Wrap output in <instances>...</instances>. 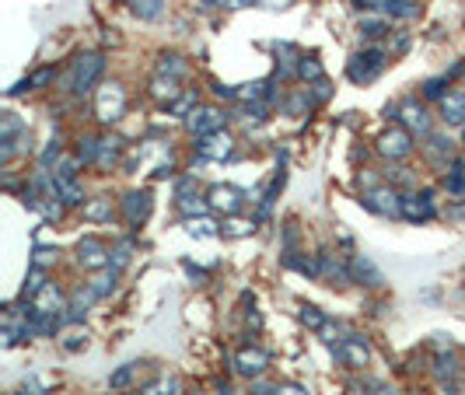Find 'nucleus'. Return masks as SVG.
I'll return each instance as SVG.
<instances>
[{"mask_svg": "<svg viewBox=\"0 0 465 395\" xmlns=\"http://www.w3.org/2000/svg\"><path fill=\"white\" fill-rule=\"evenodd\" d=\"M178 210H182L186 217H193V214H200V217H203V214L210 210V203H207L203 196H189V193H186V196H178Z\"/></svg>", "mask_w": 465, "mask_h": 395, "instance_id": "24", "label": "nucleus"}, {"mask_svg": "<svg viewBox=\"0 0 465 395\" xmlns=\"http://www.w3.org/2000/svg\"><path fill=\"white\" fill-rule=\"evenodd\" d=\"M186 126H189V133H196V137H210V133H220L224 116H220L217 109H193V112L186 116Z\"/></svg>", "mask_w": 465, "mask_h": 395, "instance_id": "9", "label": "nucleus"}, {"mask_svg": "<svg viewBox=\"0 0 465 395\" xmlns=\"http://www.w3.org/2000/svg\"><path fill=\"white\" fill-rule=\"evenodd\" d=\"M350 270H353V277H368L371 280V287H375V283H381V277H378V270H375V266H371V263H368V259H353V266H350Z\"/></svg>", "mask_w": 465, "mask_h": 395, "instance_id": "29", "label": "nucleus"}, {"mask_svg": "<svg viewBox=\"0 0 465 395\" xmlns=\"http://www.w3.org/2000/svg\"><path fill=\"white\" fill-rule=\"evenodd\" d=\"M175 84H178L175 78L165 80L161 74H158V78H154V88H151V91H154V98H169V102H171V98H175V91H178Z\"/></svg>", "mask_w": 465, "mask_h": 395, "instance_id": "30", "label": "nucleus"}, {"mask_svg": "<svg viewBox=\"0 0 465 395\" xmlns=\"http://www.w3.org/2000/svg\"><path fill=\"white\" fill-rule=\"evenodd\" d=\"M413 151V133L406 130V126H392V130H385L378 137V154L388 161H402L406 154Z\"/></svg>", "mask_w": 465, "mask_h": 395, "instance_id": "3", "label": "nucleus"}, {"mask_svg": "<svg viewBox=\"0 0 465 395\" xmlns=\"http://www.w3.org/2000/svg\"><path fill=\"white\" fill-rule=\"evenodd\" d=\"M56 259H60V252H56V248H36V252H32V266H36V270L53 266Z\"/></svg>", "mask_w": 465, "mask_h": 395, "instance_id": "33", "label": "nucleus"}, {"mask_svg": "<svg viewBox=\"0 0 465 395\" xmlns=\"http://www.w3.org/2000/svg\"><path fill=\"white\" fill-rule=\"evenodd\" d=\"M444 84H448L444 78L427 80V88H423V91H427V98H441V102H444V98H448V95H444Z\"/></svg>", "mask_w": 465, "mask_h": 395, "instance_id": "38", "label": "nucleus"}, {"mask_svg": "<svg viewBox=\"0 0 465 395\" xmlns=\"http://www.w3.org/2000/svg\"><path fill=\"white\" fill-rule=\"evenodd\" d=\"M123 214H127L129 224L147 221V214H151V193H129V196L123 199Z\"/></svg>", "mask_w": 465, "mask_h": 395, "instance_id": "16", "label": "nucleus"}, {"mask_svg": "<svg viewBox=\"0 0 465 395\" xmlns=\"http://www.w3.org/2000/svg\"><path fill=\"white\" fill-rule=\"evenodd\" d=\"M388 11H392L395 18H417V14H420V7H417V4H410V0H392V4H388Z\"/></svg>", "mask_w": 465, "mask_h": 395, "instance_id": "34", "label": "nucleus"}, {"mask_svg": "<svg viewBox=\"0 0 465 395\" xmlns=\"http://www.w3.org/2000/svg\"><path fill=\"white\" fill-rule=\"evenodd\" d=\"M43 287H46V270H36V266H32V277L25 280V287H21V297H36Z\"/></svg>", "mask_w": 465, "mask_h": 395, "instance_id": "28", "label": "nucleus"}, {"mask_svg": "<svg viewBox=\"0 0 465 395\" xmlns=\"http://www.w3.org/2000/svg\"><path fill=\"white\" fill-rule=\"evenodd\" d=\"M336 357L346 364V367H364V364L371 360V347H368L364 336L350 332V336H343V343L336 347Z\"/></svg>", "mask_w": 465, "mask_h": 395, "instance_id": "7", "label": "nucleus"}, {"mask_svg": "<svg viewBox=\"0 0 465 395\" xmlns=\"http://www.w3.org/2000/svg\"><path fill=\"white\" fill-rule=\"evenodd\" d=\"M127 109V91L119 84H102L98 88V102H95V112L102 122H116Z\"/></svg>", "mask_w": 465, "mask_h": 395, "instance_id": "4", "label": "nucleus"}, {"mask_svg": "<svg viewBox=\"0 0 465 395\" xmlns=\"http://www.w3.org/2000/svg\"><path fill=\"white\" fill-rule=\"evenodd\" d=\"M402 217L420 224V221H430L434 217V203H430V193H420V196H402Z\"/></svg>", "mask_w": 465, "mask_h": 395, "instance_id": "13", "label": "nucleus"}, {"mask_svg": "<svg viewBox=\"0 0 465 395\" xmlns=\"http://www.w3.org/2000/svg\"><path fill=\"white\" fill-rule=\"evenodd\" d=\"M301 322H304V325H311V329H322L329 318L322 315L319 308H301Z\"/></svg>", "mask_w": 465, "mask_h": 395, "instance_id": "37", "label": "nucleus"}, {"mask_svg": "<svg viewBox=\"0 0 465 395\" xmlns=\"http://www.w3.org/2000/svg\"><path fill=\"white\" fill-rule=\"evenodd\" d=\"M235 364H238V371H242V374H249V378H259V374L266 371V364H269V357L262 354L259 347H245L242 354L235 357Z\"/></svg>", "mask_w": 465, "mask_h": 395, "instance_id": "15", "label": "nucleus"}, {"mask_svg": "<svg viewBox=\"0 0 465 395\" xmlns=\"http://www.w3.org/2000/svg\"><path fill=\"white\" fill-rule=\"evenodd\" d=\"M98 147H102V140L87 137V140H81V151H78V158L87 161V164H98Z\"/></svg>", "mask_w": 465, "mask_h": 395, "instance_id": "32", "label": "nucleus"}, {"mask_svg": "<svg viewBox=\"0 0 465 395\" xmlns=\"http://www.w3.org/2000/svg\"><path fill=\"white\" fill-rule=\"evenodd\" d=\"M102 70H105V56H102V53H85V56L74 60V67H70V74H67V88H70L74 95H87V91H95Z\"/></svg>", "mask_w": 465, "mask_h": 395, "instance_id": "1", "label": "nucleus"}, {"mask_svg": "<svg viewBox=\"0 0 465 395\" xmlns=\"http://www.w3.org/2000/svg\"><path fill=\"white\" fill-rule=\"evenodd\" d=\"M395 116H399V122H402L413 137H417V133H420V137H430V116H427V109H423L420 102H406Z\"/></svg>", "mask_w": 465, "mask_h": 395, "instance_id": "10", "label": "nucleus"}, {"mask_svg": "<svg viewBox=\"0 0 465 395\" xmlns=\"http://www.w3.org/2000/svg\"><path fill=\"white\" fill-rule=\"evenodd\" d=\"M385 32H388V21H385V18H360V36L381 39Z\"/></svg>", "mask_w": 465, "mask_h": 395, "instance_id": "26", "label": "nucleus"}, {"mask_svg": "<svg viewBox=\"0 0 465 395\" xmlns=\"http://www.w3.org/2000/svg\"><path fill=\"white\" fill-rule=\"evenodd\" d=\"M158 74H161V78H182V74H186V63H182V60H178V56H165V60H161V63H158Z\"/></svg>", "mask_w": 465, "mask_h": 395, "instance_id": "27", "label": "nucleus"}, {"mask_svg": "<svg viewBox=\"0 0 465 395\" xmlns=\"http://www.w3.org/2000/svg\"><path fill=\"white\" fill-rule=\"evenodd\" d=\"M85 217H87V221H109V217H112V199L98 196L95 203H87Z\"/></svg>", "mask_w": 465, "mask_h": 395, "instance_id": "23", "label": "nucleus"}, {"mask_svg": "<svg viewBox=\"0 0 465 395\" xmlns=\"http://www.w3.org/2000/svg\"><path fill=\"white\" fill-rule=\"evenodd\" d=\"M175 392H178L175 378H158L154 385H147V395H175Z\"/></svg>", "mask_w": 465, "mask_h": 395, "instance_id": "36", "label": "nucleus"}, {"mask_svg": "<svg viewBox=\"0 0 465 395\" xmlns=\"http://www.w3.org/2000/svg\"><path fill=\"white\" fill-rule=\"evenodd\" d=\"M423 154H427V161H430L434 168H448V164L455 161V147H451V140H444V137L430 133V137H427V144H423Z\"/></svg>", "mask_w": 465, "mask_h": 395, "instance_id": "11", "label": "nucleus"}, {"mask_svg": "<svg viewBox=\"0 0 465 395\" xmlns=\"http://www.w3.org/2000/svg\"><path fill=\"white\" fill-rule=\"evenodd\" d=\"M441 112H444V122H465V95H448L441 102Z\"/></svg>", "mask_w": 465, "mask_h": 395, "instance_id": "19", "label": "nucleus"}, {"mask_svg": "<svg viewBox=\"0 0 465 395\" xmlns=\"http://www.w3.org/2000/svg\"><path fill=\"white\" fill-rule=\"evenodd\" d=\"M437 374H441V378H444V374L451 378V374H455V360H451V357H441V360H437Z\"/></svg>", "mask_w": 465, "mask_h": 395, "instance_id": "41", "label": "nucleus"}, {"mask_svg": "<svg viewBox=\"0 0 465 395\" xmlns=\"http://www.w3.org/2000/svg\"><path fill=\"white\" fill-rule=\"evenodd\" d=\"M109 256H112L109 245H105L102 238H95V235L81 238V245H78V263H81L85 270H105V266H112Z\"/></svg>", "mask_w": 465, "mask_h": 395, "instance_id": "6", "label": "nucleus"}, {"mask_svg": "<svg viewBox=\"0 0 465 395\" xmlns=\"http://www.w3.org/2000/svg\"><path fill=\"white\" fill-rule=\"evenodd\" d=\"M87 343V332H70V336H67V343H63V347H67V350H81V347H85Z\"/></svg>", "mask_w": 465, "mask_h": 395, "instance_id": "39", "label": "nucleus"}, {"mask_svg": "<svg viewBox=\"0 0 465 395\" xmlns=\"http://www.w3.org/2000/svg\"><path fill=\"white\" fill-rule=\"evenodd\" d=\"M357 4H360V7H388L392 0H357Z\"/></svg>", "mask_w": 465, "mask_h": 395, "instance_id": "43", "label": "nucleus"}, {"mask_svg": "<svg viewBox=\"0 0 465 395\" xmlns=\"http://www.w3.org/2000/svg\"><path fill=\"white\" fill-rule=\"evenodd\" d=\"M207 203H210V210H224V214H235V210L242 206V193H238L235 186H213L210 196H207Z\"/></svg>", "mask_w": 465, "mask_h": 395, "instance_id": "14", "label": "nucleus"}, {"mask_svg": "<svg viewBox=\"0 0 465 395\" xmlns=\"http://www.w3.org/2000/svg\"><path fill=\"white\" fill-rule=\"evenodd\" d=\"M193 102H196V95H186V98H178V102H175V112H178V116H186Z\"/></svg>", "mask_w": 465, "mask_h": 395, "instance_id": "42", "label": "nucleus"}, {"mask_svg": "<svg viewBox=\"0 0 465 395\" xmlns=\"http://www.w3.org/2000/svg\"><path fill=\"white\" fill-rule=\"evenodd\" d=\"M116 280H119V270H116V266H105V270H102L98 277L91 280V290H95L98 297H105V294H109V290L116 287Z\"/></svg>", "mask_w": 465, "mask_h": 395, "instance_id": "20", "label": "nucleus"}, {"mask_svg": "<svg viewBox=\"0 0 465 395\" xmlns=\"http://www.w3.org/2000/svg\"><path fill=\"white\" fill-rule=\"evenodd\" d=\"M231 151H235V140L228 133H210V137L200 140V158H207V161L231 158Z\"/></svg>", "mask_w": 465, "mask_h": 395, "instance_id": "12", "label": "nucleus"}, {"mask_svg": "<svg viewBox=\"0 0 465 395\" xmlns=\"http://www.w3.org/2000/svg\"><path fill=\"white\" fill-rule=\"evenodd\" d=\"M56 196L63 199V206H81V203H85V186H81L78 179L56 182Z\"/></svg>", "mask_w": 465, "mask_h": 395, "instance_id": "17", "label": "nucleus"}, {"mask_svg": "<svg viewBox=\"0 0 465 395\" xmlns=\"http://www.w3.org/2000/svg\"><path fill=\"white\" fill-rule=\"evenodd\" d=\"M133 374H137V364H127V367H119V371L109 378V385H112V389H127L129 381H133Z\"/></svg>", "mask_w": 465, "mask_h": 395, "instance_id": "35", "label": "nucleus"}, {"mask_svg": "<svg viewBox=\"0 0 465 395\" xmlns=\"http://www.w3.org/2000/svg\"><path fill=\"white\" fill-rule=\"evenodd\" d=\"M444 186H448V193L451 196H465V161L455 158L448 164V179H444Z\"/></svg>", "mask_w": 465, "mask_h": 395, "instance_id": "18", "label": "nucleus"}, {"mask_svg": "<svg viewBox=\"0 0 465 395\" xmlns=\"http://www.w3.org/2000/svg\"><path fill=\"white\" fill-rule=\"evenodd\" d=\"M186 231L193 238H210L217 235V224H213L210 217H186Z\"/></svg>", "mask_w": 465, "mask_h": 395, "instance_id": "21", "label": "nucleus"}, {"mask_svg": "<svg viewBox=\"0 0 465 395\" xmlns=\"http://www.w3.org/2000/svg\"><path fill=\"white\" fill-rule=\"evenodd\" d=\"M297 74L304 80H322V67H319V60H297Z\"/></svg>", "mask_w": 465, "mask_h": 395, "instance_id": "31", "label": "nucleus"}, {"mask_svg": "<svg viewBox=\"0 0 465 395\" xmlns=\"http://www.w3.org/2000/svg\"><path fill=\"white\" fill-rule=\"evenodd\" d=\"M249 231H252V224H245V221H231V224H228V235H235V238L249 235Z\"/></svg>", "mask_w": 465, "mask_h": 395, "instance_id": "40", "label": "nucleus"}, {"mask_svg": "<svg viewBox=\"0 0 465 395\" xmlns=\"http://www.w3.org/2000/svg\"><path fill=\"white\" fill-rule=\"evenodd\" d=\"M60 308H63V290H60L56 283H46L43 290L32 297V305H28L32 315H46V318H56Z\"/></svg>", "mask_w": 465, "mask_h": 395, "instance_id": "8", "label": "nucleus"}, {"mask_svg": "<svg viewBox=\"0 0 465 395\" xmlns=\"http://www.w3.org/2000/svg\"><path fill=\"white\" fill-rule=\"evenodd\" d=\"M116 158H119V140H116V137H105L102 147H98V164L109 168V164H116Z\"/></svg>", "mask_w": 465, "mask_h": 395, "instance_id": "25", "label": "nucleus"}, {"mask_svg": "<svg viewBox=\"0 0 465 395\" xmlns=\"http://www.w3.org/2000/svg\"><path fill=\"white\" fill-rule=\"evenodd\" d=\"M133 4V11L144 18V21H154V18H161V11H165V0H129Z\"/></svg>", "mask_w": 465, "mask_h": 395, "instance_id": "22", "label": "nucleus"}, {"mask_svg": "<svg viewBox=\"0 0 465 395\" xmlns=\"http://www.w3.org/2000/svg\"><path fill=\"white\" fill-rule=\"evenodd\" d=\"M228 7H249V4H255V0H224Z\"/></svg>", "mask_w": 465, "mask_h": 395, "instance_id": "44", "label": "nucleus"}, {"mask_svg": "<svg viewBox=\"0 0 465 395\" xmlns=\"http://www.w3.org/2000/svg\"><path fill=\"white\" fill-rule=\"evenodd\" d=\"M364 206L381 214V217H399L402 214V196H399L395 186H375V189L364 193Z\"/></svg>", "mask_w": 465, "mask_h": 395, "instance_id": "5", "label": "nucleus"}, {"mask_svg": "<svg viewBox=\"0 0 465 395\" xmlns=\"http://www.w3.org/2000/svg\"><path fill=\"white\" fill-rule=\"evenodd\" d=\"M18 395H46V392H39V389H21Z\"/></svg>", "mask_w": 465, "mask_h": 395, "instance_id": "45", "label": "nucleus"}, {"mask_svg": "<svg viewBox=\"0 0 465 395\" xmlns=\"http://www.w3.org/2000/svg\"><path fill=\"white\" fill-rule=\"evenodd\" d=\"M385 49H364V53H357L353 60H350V67H346V74L353 84H371V80L378 78L381 70H385Z\"/></svg>", "mask_w": 465, "mask_h": 395, "instance_id": "2", "label": "nucleus"}]
</instances>
